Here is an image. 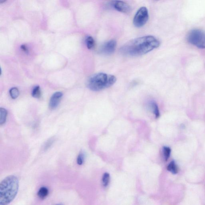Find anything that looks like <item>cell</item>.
Instances as JSON below:
<instances>
[{
	"mask_svg": "<svg viewBox=\"0 0 205 205\" xmlns=\"http://www.w3.org/2000/svg\"><path fill=\"white\" fill-rule=\"evenodd\" d=\"M85 159V155L83 152H80L77 158V163L79 165H81L83 164Z\"/></svg>",
	"mask_w": 205,
	"mask_h": 205,
	"instance_id": "cell-19",
	"label": "cell"
},
{
	"mask_svg": "<svg viewBox=\"0 0 205 205\" xmlns=\"http://www.w3.org/2000/svg\"><path fill=\"white\" fill-rule=\"evenodd\" d=\"M21 48L23 51H24L25 52L27 53L28 52V49H27V46H26V45H22V46H21Z\"/></svg>",
	"mask_w": 205,
	"mask_h": 205,
	"instance_id": "cell-20",
	"label": "cell"
},
{
	"mask_svg": "<svg viewBox=\"0 0 205 205\" xmlns=\"http://www.w3.org/2000/svg\"><path fill=\"white\" fill-rule=\"evenodd\" d=\"M167 170L174 174H177L178 171V167L174 161H171L168 165Z\"/></svg>",
	"mask_w": 205,
	"mask_h": 205,
	"instance_id": "cell-12",
	"label": "cell"
},
{
	"mask_svg": "<svg viewBox=\"0 0 205 205\" xmlns=\"http://www.w3.org/2000/svg\"><path fill=\"white\" fill-rule=\"evenodd\" d=\"M19 188L18 179L14 175L7 176L0 184V205L11 203L17 195Z\"/></svg>",
	"mask_w": 205,
	"mask_h": 205,
	"instance_id": "cell-2",
	"label": "cell"
},
{
	"mask_svg": "<svg viewBox=\"0 0 205 205\" xmlns=\"http://www.w3.org/2000/svg\"><path fill=\"white\" fill-rule=\"evenodd\" d=\"M117 79L113 75L100 73L95 74L89 79L87 87L91 90L98 92L109 88L116 82Z\"/></svg>",
	"mask_w": 205,
	"mask_h": 205,
	"instance_id": "cell-3",
	"label": "cell"
},
{
	"mask_svg": "<svg viewBox=\"0 0 205 205\" xmlns=\"http://www.w3.org/2000/svg\"><path fill=\"white\" fill-rule=\"evenodd\" d=\"M110 176L107 173H105L104 174L102 178V182L103 185L106 187L108 185L110 182Z\"/></svg>",
	"mask_w": 205,
	"mask_h": 205,
	"instance_id": "cell-18",
	"label": "cell"
},
{
	"mask_svg": "<svg viewBox=\"0 0 205 205\" xmlns=\"http://www.w3.org/2000/svg\"><path fill=\"white\" fill-rule=\"evenodd\" d=\"M158 39L152 36L137 38L127 43L120 49L124 56L137 57L146 54L160 45Z\"/></svg>",
	"mask_w": 205,
	"mask_h": 205,
	"instance_id": "cell-1",
	"label": "cell"
},
{
	"mask_svg": "<svg viewBox=\"0 0 205 205\" xmlns=\"http://www.w3.org/2000/svg\"><path fill=\"white\" fill-rule=\"evenodd\" d=\"M188 41L198 48L205 49V33L200 29H194L189 32L187 37Z\"/></svg>",
	"mask_w": 205,
	"mask_h": 205,
	"instance_id": "cell-4",
	"label": "cell"
},
{
	"mask_svg": "<svg viewBox=\"0 0 205 205\" xmlns=\"http://www.w3.org/2000/svg\"><path fill=\"white\" fill-rule=\"evenodd\" d=\"M148 19V10L146 7H141L135 14L133 23L135 27L138 28L142 27L147 23Z\"/></svg>",
	"mask_w": 205,
	"mask_h": 205,
	"instance_id": "cell-5",
	"label": "cell"
},
{
	"mask_svg": "<svg viewBox=\"0 0 205 205\" xmlns=\"http://www.w3.org/2000/svg\"><path fill=\"white\" fill-rule=\"evenodd\" d=\"M49 191L48 189L45 187H42L39 189L38 193V197L41 200L46 198L49 195Z\"/></svg>",
	"mask_w": 205,
	"mask_h": 205,
	"instance_id": "cell-10",
	"label": "cell"
},
{
	"mask_svg": "<svg viewBox=\"0 0 205 205\" xmlns=\"http://www.w3.org/2000/svg\"><path fill=\"white\" fill-rule=\"evenodd\" d=\"M86 44L87 48L91 50L93 48L95 45V41L94 39L92 37L89 36L87 37L86 39Z\"/></svg>",
	"mask_w": 205,
	"mask_h": 205,
	"instance_id": "cell-14",
	"label": "cell"
},
{
	"mask_svg": "<svg viewBox=\"0 0 205 205\" xmlns=\"http://www.w3.org/2000/svg\"><path fill=\"white\" fill-rule=\"evenodd\" d=\"M32 96L33 98H39L41 96V90L39 86H36L33 89L32 92Z\"/></svg>",
	"mask_w": 205,
	"mask_h": 205,
	"instance_id": "cell-13",
	"label": "cell"
},
{
	"mask_svg": "<svg viewBox=\"0 0 205 205\" xmlns=\"http://www.w3.org/2000/svg\"><path fill=\"white\" fill-rule=\"evenodd\" d=\"M117 42L116 41L111 40L105 43L102 46L100 52L103 54L110 55L113 53L116 50Z\"/></svg>",
	"mask_w": 205,
	"mask_h": 205,
	"instance_id": "cell-6",
	"label": "cell"
},
{
	"mask_svg": "<svg viewBox=\"0 0 205 205\" xmlns=\"http://www.w3.org/2000/svg\"><path fill=\"white\" fill-rule=\"evenodd\" d=\"M149 106L151 110L153 111V113L155 116L156 118H159L160 116L159 107L156 103L153 101H151L149 103Z\"/></svg>",
	"mask_w": 205,
	"mask_h": 205,
	"instance_id": "cell-9",
	"label": "cell"
},
{
	"mask_svg": "<svg viewBox=\"0 0 205 205\" xmlns=\"http://www.w3.org/2000/svg\"><path fill=\"white\" fill-rule=\"evenodd\" d=\"M63 95V93L61 92H57L53 95L50 100V108L55 109L57 107Z\"/></svg>",
	"mask_w": 205,
	"mask_h": 205,
	"instance_id": "cell-8",
	"label": "cell"
},
{
	"mask_svg": "<svg viewBox=\"0 0 205 205\" xmlns=\"http://www.w3.org/2000/svg\"><path fill=\"white\" fill-rule=\"evenodd\" d=\"M171 150L170 147H164L163 148V153L164 158L165 161H167L170 158V153H171Z\"/></svg>",
	"mask_w": 205,
	"mask_h": 205,
	"instance_id": "cell-17",
	"label": "cell"
},
{
	"mask_svg": "<svg viewBox=\"0 0 205 205\" xmlns=\"http://www.w3.org/2000/svg\"><path fill=\"white\" fill-rule=\"evenodd\" d=\"M6 1V0H0V2H1V3H3L5 2Z\"/></svg>",
	"mask_w": 205,
	"mask_h": 205,
	"instance_id": "cell-21",
	"label": "cell"
},
{
	"mask_svg": "<svg viewBox=\"0 0 205 205\" xmlns=\"http://www.w3.org/2000/svg\"><path fill=\"white\" fill-rule=\"evenodd\" d=\"M11 97L13 99H15L18 97L20 92L18 89L16 87H13L9 91Z\"/></svg>",
	"mask_w": 205,
	"mask_h": 205,
	"instance_id": "cell-15",
	"label": "cell"
},
{
	"mask_svg": "<svg viewBox=\"0 0 205 205\" xmlns=\"http://www.w3.org/2000/svg\"><path fill=\"white\" fill-rule=\"evenodd\" d=\"M8 111L5 109L1 108L0 109V125H3L6 122Z\"/></svg>",
	"mask_w": 205,
	"mask_h": 205,
	"instance_id": "cell-11",
	"label": "cell"
},
{
	"mask_svg": "<svg viewBox=\"0 0 205 205\" xmlns=\"http://www.w3.org/2000/svg\"><path fill=\"white\" fill-rule=\"evenodd\" d=\"M113 5L116 10L120 12L127 14L130 13L131 10L130 6L123 1L119 0L115 1L113 2Z\"/></svg>",
	"mask_w": 205,
	"mask_h": 205,
	"instance_id": "cell-7",
	"label": "cell"
},
{
	"mask_svg": "<svg viewBox=\"0 0 205 205\" xmlns=\"http://www.w3.org/2000/svg\"><path fill=\"white\" fill-rule=\"evenodd\" d=\"M55 141V138L54 137H51L47 141V142L45 143V144L44 145V151L47 150L49 148H50L53 144L54 142Z\"/></svg>",
	"mask_w": 205,
	"mask_h": 205,
	"instance_id": "cell-16",
	"label": "cell"
}]
</instances>
